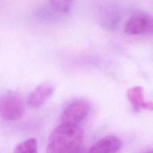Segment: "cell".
<instances>
[{
	"label": "cell",
	"mask_w": 153,
	"mask_h": 153,
	"mask_svg": "<svg viewBox=\"0 0 153 153\" xmlns=\"http://www.w3.org/2000/svg\"><path fill=\"white\" fill-rule=\"evenodd\" d=\"M84 130L79 124L61 123L50 133L47 153H69L82 146Z\"/></svg>",
	"instance_id": "1"
},
{
	"label": "cell",
	"mask_w": 153,
	"mask_h": 153,
	"mask_svg": "<svg viewBox=\"0 0 153 153\" xmlns=\"http://www.w3.org/2000/svg\"><path fill=\"white\" fill-rule=\"evenodd\" d=\"M25 112V105L19 96L8 93L0 98V117L13 121L20 118Z\"/></svg>",
	"instance_id": "2"
},
{
	"label": "cell",
	"mask_w": 153,
	"mask_h": 153,
	"mask_svg": "<svg viewBox=\"0 0 153 153\" xmlns=\"http://www.w3.org/2000/svg\"><path fill=\"white\" fill-rule=\"evenodd\" d=\"M124 31L129 35L153 33V17L146 12L137 11L126 22Z\"/></svg>",
	"instance_id": "3"
},
{
	"label": "cell",
	"mask_w": 153,
	"mask_h": 153,
	"mask_svg": "<svg viewBox=\"0 0 153 153\" xmlns=\"http://www.w3.org/2000/svg\"><path fill=\"white\" fill-rule=\"evenodd\" d=\"M90 105L87 101L78 99L67 105L61 116L62 123L79 124L87 116Z\"/></svg>",
	"instance_id": "4"
},
{
	"label": "cell",
	"mask_w": 153,
	"mask_h": 153,
	"mask_svg": "<svg viewBox=\"0 0 153 153\" xmlns=\"http://www.w3.org/2000/svg\"><path fill=\"white\" fill-rule=\"evenodd\" d=\"M121 140L116 136H106L97 141L88 153H117L121 148Z\"/></svg>",
	"instance_id": "5"
},
{
	"label": "cell",
	"mask_w": 153,
	"mask_h": 153,
	"mask_svg": "<svg viewBox=\"0 0 153 153\" xmlns=\"http://www.w3.org/2000/svg\"><path fill=\"white\" fill-rule=\"evenodd\" d=\"M54 87L49 82H45L36 87L30 93L28 103L30 106L36 108L44 104L53 94Z\"/></svg>",
	"instance_id": "6"
},
{
	"label": "cell",
	"mask_w": 153,
	"mask_h": 153,
	"mask_svg": "<svg viewBox=\"0 0 153 153\" xmlns=\"http://www.w3.org/2000/svg\"><path fill=\"white\" fill-rule=\"evenodd\" d=\"M121 19L120 10L115 5H110L104 7L100 13V25L108 30L115 29L118 27Z\"/></svg>",
	"instance_id": "7"
},
{
	"label": "cell",
	"mask_w": 153,
	"mask_h": 153,
	"mask_svg": "<svg viewBox=\"0 0 153 153\" xmlns=\"http://www.w3.org/2000/svg\"><path fill=\"white\" fill-rule=\"evenodd\" d=\"M127 97L135 111L139 112L142 109L153 111V102L145 101L142 87L135 86L129 89Z\"/></svg>",
	"instance_id": "8"
},
{
	"label": "cell",
	"mask_w": 153,
	"mask_h": 153,
	"mask_svg": "<svg viewBox=\"0 0 153 153\" xmlns=\"http://www.w3.org/2000/svg\"><path fill=\"white\" fill-rule=\"evenodd\" d=\"M13 153H38L36 139L32 137L20 143L15 147Z\"/></svg>",
	"instance_id": "9"
},
{
	"label": "cell",
	"mask_w": 153,
	"mask_h": 153,
	"mask_svg": "<svg viewBox=\"0 0 153 153\" xmlns=\"http://www.w3.org/2000/svg\"><path fill=\"white\" fill-rule=\"evenodd\" d=\"M74 0H50L54 11L61 14L68 13L72 7Z\"/></svg>",
	"instance_id": "10"
},
{
	"label": "cell",
	"mask_w": 153,
	"mask_h": 153,
	"mask_svg": "<svg viewBox=\"0 0 153 153\" xmlns=\"http://www.w3.org/2000/svg\"><path fill=\"white\" fill-rule=\"evenodd\" d=\"M69 153H83V148L82 147V146L77 149H76L75 150L69 152Z\"/></svg>",
	"instance_id": "11"
},
{
	"label": "cell",
	"mask_w": 153,
	"mask_h": 153,
	"mask_svg": "<svg viewBox=\"0 0 153 153\" xmlns=\"http://www.w3.org/2000/svg\"><path fill=\"white\" fill-rule=\"evenodd\" d=\"M145 153H153V149H152V150H149V151H148L145 152Z\"/></svg>",
	"instance_id": "12"
}]
</instances>
